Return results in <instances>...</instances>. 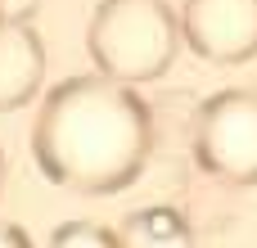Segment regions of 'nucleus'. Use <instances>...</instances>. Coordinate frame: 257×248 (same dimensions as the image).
<instances>
[{"label":"nucleus","instance_id":"obj_1","mask_svg":"<svg viewBox=\"0 0 257 248\" xmlns=\"http://www.w3.org/2000/svg\"><path fill=\"white\" fill-rule=\"evenodd\" d=\"M154 149L149 104L99 72L63 77L45 90L32 122V158L45 181L72 194H117L126 190Z\"/></svg>","mask_w":257,"mask_h":248},{"label":"nucleus","instance_id":"obj_2","mask_svg":"<svg viewBox=\"0 0 257 248\" xmlns=\"http://www.w3.org/2000/svg\"><path fill=\"white\" fill-rule=\"evenodd\" d=\"M181 45V18L163 0H99L86 23V50L99 77L140 86L172 68Z\"/></svg>","mask_w":257,"mask_h":248},{"label":"nucleus","instance_id":"obj_3","mask_svg":"<svg viewBox=\"0 0 257 248\" xmlns=\"http://www.w3.org/2000/svg\"><path fill=\"white\" fill-rule=\"evenodd\" d=\"M194 158L226 185H257V90H217L194 117Z\"/></svg>","mask_w":257,"mask_h":248},{"label":"nucleus","instance_id":"obj_4","mask_svg":"<svg viewBox=\"0 0 257 248\" xmlns=\"http://www.w3.org/2000/svg\"><path fill=\"white\" fill-rule=\"evenodd\" d=\"M181 41L208 63H248L257 54V0H181Z\"/></svg>","mask_w":257,"mask_h":248},{"label":"nucleus","instance_id":"obj_5","mask_svg":"<svg viewBox=\"0 0 257 248\" xmlns=\"http://www.w3.org/2000/svg\"><path fill=\"white\" fill-rule=\"evenodd\" d=\"M45 81V41L32 23L0 27V113L23 108Z\"/></svg>","mask_w":257,"mask_h":248},{"label":"nucleus","instance_id":"obj_6","mask_svg":"<svg viewBox=\"0 0 257 248\" xmlns=\"http://www.w3.org/2000/svg\"><path fill=\"white\" fill-rule=\"evenodd\" d=\"M113 235H117V248H194L190 221L176 208H163V203L126 212Z\"/></svg>","mask_w":257,"mask_h":248},{"label":"nucleus","instance_id":"obj_7","mask_svg":"<svg viewBox=\"0 0 257 248\" xmlns=\"http://www.w3.org/2000/svg\"><path fill=\"white\" fill-rule=\"evenodd\" d=\"M45 248H117V235L99 221H63L54 226Z\"/></svg>","mask_w":257,"mask_h":248},{"label":"nucleus","instance_id":"obj_8","mask_svg":"<svg viewBox=\"0 0 257 248\" xmlns=\"http://www.w3.org/2000/svg\"><path fill=\"white\" fill-rule=\"evenodd\" d=\"M36 9V0H0V18L5 23H27Z\"/></svg>","mask_w":257,"mask_h":248},{"label":"nucleus","instance_id":"obj_9","mask_svg":"<svg viewBox=\"0 0 257 248\" xmlns=\"http://www.w3.org/2000/svg\"><path fill=\"white\" fill-rule=\"evenodd\" d=\"M0 248H32V239H27V230H23V226L0 221Z\"/></svg>","mask_w":257,"mask_h":248},{"label":"nucleus","instance_id":"obj_10","mask_svg":"<svg viewBox=\"0 0 257 248\" xmlns=\"http://www.w3.org/2000/svg\"><path fill=\"white\" fill-rule=\"evenodd\" d=\"M0 185H5V154H0Z\"/></svg>","mask_w":257,"mask_h":248},{"label":"nucleus","instance_id":"obj_11","mask_svg":"<svg viewBox=\"0 0 257 248\" xmlns=\"http://www.w3.org/2000/svg\"><path fill=\"white\" fill-rule=\"evenodd\" d=\"M0 27H5V18H0Z\"/></svg>","mask_w":257,"mask_h":248}]
</instances>
